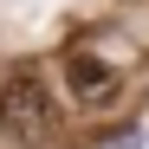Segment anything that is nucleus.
<instances>
[{
  "instance_id": "1",
  "label": "nucleus",
  "mask_w": 149,
  "mask_h": 149,
  "mask_svg": "<svg viewBox=\"0 0 149 149\" xmlns=\"http://www.w3.org/2000/svg\"><path fill=\"white\" fill-rule=\"evenodd\" d=\"M0 130H7L13 143H26V149H39V143H52V136H58L52 91H45L33 71H13V78L0 84Z\"/></svg>"
},
{
  "instance_id": "2",
  "label": "nucleus",
  "mask_w": 149,
  "mask_h": 149,
  "mask_svg": "<svg viewBox=\"0 0 149 149\" xmlns=\"http://www.w3.org/2000/svg\"><path fill=\"white\" fill-rule=\"evenodd\" d=\"M65 84H71V97H78V104H91V110H104L110 97H117V65L110 58H97V52H71L65 58Z\"/></svg>"
}]
</instances>
